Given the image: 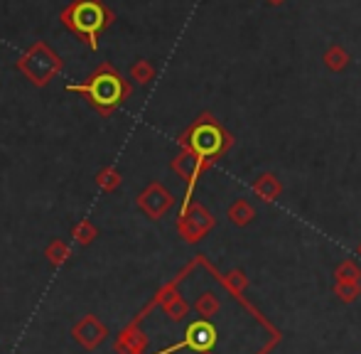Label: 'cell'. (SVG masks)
<instances>
[{
	"label": "cell",
	"instance_id": "5bb4252c",
	"mask_svg": "<svg viewBox=\"0 0 361 354\" xmlns=\"http://www.w3.org/2000/svg\"><path fill=\"white\" fill-rule=\"evenodd\" d=\"M94 180H96V187H99L101 192H116L121 185H123V175H121L114 165H106V168H101L99 173H96Z\"/></svg>",
	"mask_w": 361,
	"mask_h": 354
},
{
	"label": "cell",
	"instance_id": "ba28073f",
	"mask_svg": "<svg viewBox=\"0 0 361 354\" xmlns=\"http://www.w3.org/2000/svg\"><path fill=\"white\" fill-rule=\"evenodd\" d=\"M219 340L216 327L209 320H195L185 330V347L192 352H212Z\"/></svg>",
	"mask_w": 361,
	"mask_h": 354
},
{
	"label": "cell",
	"instance_id": "8fae6325",
	"mask_svg": "<svg viewBox=\"0 0 361 354\" xmlns=\"http://www.w3.org/2000/svg\"><path fill=\"white\" fill-rule=\"evenodd\" d=\"M221 283H224V288H226V291L231 293L233 298H238V300H241L243 293H246L248 286H251V281H248V276L241 271V268H231L228 273H224Z\"/></svg>",
	"mask_w": 361,
	"mask_h": 354
},
{
	"label": "cell",
	"instance_id": "6da1fadb",
	"mask_svg": "<svg viewBox=\"0 0 361 354\" xmlns=\"http://www.w3.org/2000/svg\"><path fill=\"white\" fill-rule=\"evenodd\" d=\"M67 91L84 96L91 109L104 116V118L114 116L133 96L130 82L111 62L96 64V69L86 79H81L76 84H67Z\"/></svg>",
	"mask_w": 361,
	"mask_h": 354
},
{
	"label": "cell",
	"instance_id": "44dd1931",
	"mask_svg": "<svg viewBox=\"0 0 361 354\" xmlns=\"http://www.w3.org/2000/svg\"><path fill=\"white\" fill-rule=\"evenodd\" d=\"M197 354H214V352H197Z\"/></svg>",
	"mask_w": 361,
	"mask_h": 354
},
{
	"label": "cell",
	"instance_id": "4fadbf2b",
	"mask_svg": "<svg viewBox=\"0 0 361 354\" xmlns=\"http://www.w3.org/2000/svg\"><path fill=\"white\" fill-rule=\"evenodd\" d=\"M219 310H221V300H219V295L212 291L202 293L195 300V312L200 315V320H212L214 315H219Z\"/></svg>",
	"mask_w": 361,
	"mask_h": 354
},
{
	"label": "cell",
	"instance_id": "3957f363",
	"mask_svg": "<svg viewBox=\"0 0 361 354\" xmlns=\"http://www.w3.org/2000/svg\"><path fill=\"white\" fill-rule=\"evenodd\" d=\"M228 143H231V138L224 133L221 126H219L209 114H202L180 138L182 150L195 155V158L204 165V170L228 148Z\"/></svg>",
	"mask_w": 361,
	"mask_h": 354
},
{
	"label": "cell",
	"instance_id": "2e32d148",
	"mask_svg": "<svg viewBox=\"0 0 361 354\" xmlns=\"http://www.w3.org/2000/svg\"><path fill=\"white\" fill-rule=\"evenodd\" d=\"M334 283H361V266L354 259H344L334 268Z\"/></svg>",
	"mask_w": 361,
	"mask_h": 354
},
{
	"label": "cell",
	"instance_id": "52a82bcc",
	"mask_svg": "<svg viewBox=\"0 0 361 354\" xmlns=\"http://www.w3.org/2000/svg\"><path fill=\"white\" fill-rule=\"evenodd\" d=\"M109 335L111 332H109V327H106V322H101L94 312H89V315H84L81 320H76L72 327L74 342L86 352L99 350V347L109 340Z\"/></svg>",
	"mask_w": 361,
	"mask_h": 354
},
{
	"label": "cell",
	"instance_id": "ac0fdd59",
	"mask_svg": "<svg viewBox=\"0 0 361 354\" xmlns=\"http://www.w3.org/2000/svg\"><path fill=\"white\" fill-rule=\"evenodd\" d=\"M334 295L344 303V305H352L361 298V283H334Z\"/></svg>",
	"mask_w": 361,
	"mask_h": 354
},
{
	"label": "cell",
	"instance_id": "7c38bea8",
	"mask_svg": "<svg viewBox=\"0 0 361 354\" xmlns=\"http://www.w3.org/2000/svg\"><path fill=\"white\" fill-rule=\"evenodd\" d=\"M96 239H99V226H96L91 219H81L72 226V241L76 246H81V249L91 246Z\"/></svg>",
	"mask_w": 361,
	"mask_h": 354
},
{
	"label": "cell",
	"instance_id": "5b68a950",
	"mask_svg": "<svg viewBox=\"0 0 361 354\" xmlns=\"http://www.w3.org/2000/svg\"><path fill=\"white\" fill-rule=\"evenodd\" d=\"M216 219L204 205L200 202H187L182 205V212L177 216V234L182 236V241L187 244H200L212 229H214Z\"/></svg>",
	"mask_w": 361,
	"mask_h": 354
},
{
	"label": "cell",
	"instance_id": "277c9868",
	"mask_svg": "<svg viewBox=\"0 0 361 354\" xmlns=\"http://www.w3.org/2000/svg\"><path fill=\"white\" fill-rule=\"evenodd\" d=\"M15 69L27 79L32 87L44 89L62 74L64 59L52 49V44H47L44 39L32 42L18 59H15Z\"/></svg>",
	"mask_w": 361,
	"mask_h": 354
},
{
	"label": "cell",
	"instance_id": "d6986e66",
	"mask_svg": "<svg viewBox=\"0 0 361 354\" xmlns=\"http://www.w3.org/2000/svg\"><path fill=\"white\" fill-rule=\"evenodd\" d=\"M130 79L138 84H150L155 79V67L147 59H138V62L130 64Z\"/></svg>",
	"mask_w": 361,
	"mask_h": 354
},
{
	"label": "cell",
	"instance_id": "7a4b0ae2",
	"mask_svg": "<svg viewBox=\"0 0 361 354\" xmlns=\"http://www.w3.org/2000/svg\"><path fill=\"white\" fill-rule=\"evenodd\" d=\"M59 23L79 39L81 44L96 52L99 37L116 23V13L104 0H72L59 10Z\"/></svg>",
	"mask_w": 361,
	"mask_h": 354
},
{
	"label": "cell",
	"instance_id": "9c48e42d",
	"mask_svg": "<svg viewBox=\"0 0 361 354\" xmlns=\"http://www.w3.org/2000/svg\"><path fill=\"white\" fill-rule=\"evenodd\" d=\"M147 347H150V337L140 330L138 322H128L114 340L116 354H145Z\"/></svg>",
	"mask_w": 361,
	"mask_h": 354
},
{
	"label": "cell",
	"instance_id": "30bf717a",
	"mask_svg": "<svg viewBox=\"0 0 361 354\" xmlns=\"http://www.w3.org/2000/svg\"><path fill=\"white\" fill-rule=\"evenodd\" d=\"M44 256H47V261H49V264H52L54 268H62V266H67L69 261H72L74 251H72V246H69L67 241L52 239V241L47 244V249H44Z\"/></svg>",
	"mask_w": 361,
	"mask_h": 354
},
{
	"label": "cell",
	"instance_id": "9a60e30c",
	"mask_svg": "<svg viewBox=\"0 0 361 354\" xmlns=\"http://www.w3.org/2000/svg\"><path fill=\"white\" fill-rule=\"evenodd\" d=\"M256 216V209L248 205L246 200H236L231 207H228V219L233 221L236 226H248Z\"/></svg>",
	"mask_w": 361,
	"mask_h": 354
},
{
	"label": "cell",
	"instance_id": "e0dca14e",
	"mask_svg": "<svg viewBox=\"0 0 361 354\" xmlns=\"http://www.w3.org/2000/svg\"><path fill=\"white\" fill-rule=\"evenodd\" d=\"M253 192H256L261 200H276L278 195H281V185H278V180L273 175H263L261 180L253 185Z\"/></svg>",
	"mask_w": 361,
	"mask_h": 354
},
{
	"label": "cell",
	"instance_id": "ffe728a7",
	"mask_svg": "<svg viewBox=\"0 0 361 354\" xmlns=\"http://www.w3.org/2000/svg\"><path fill=\"white\" fill-rule=\"evenodd\" d=\"M357 256H359V259H361V244L357 246Z\"/></svg>",
	"mask_w": 361,
	"mask_h": 354
},
{
	"label": "cell",
	"instance_id": "8992f818",
	"mask_svg": "<svg viewBox=\"0 0 361 354\" xmlns=\"http://www.w3.org/2000/svg\"><path fill=\"white\" fill-rule=\"evenodd\" d=\"M135 207L143 212L147 219L157 221L175 207V195H172L162 182H150V185L135 197Z\"/></svg>",
	"mask_w": 361,
	"mask_h": 354
}]
</instances>
